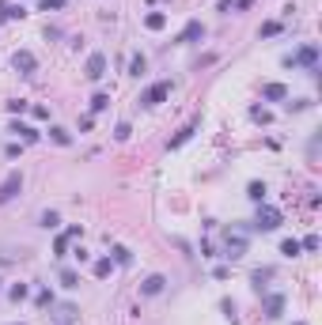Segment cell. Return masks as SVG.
<instances>
[{"label": "cell", "mask_w": 322, "mask_h": 325, "mask_svg": "<svg viewBox=\"0 0 322 325\" xmlns=\"http://www.w3.org/2000/svg\"><path fill=\"white\" fill-rule=\"evenodd\" d=\"M243 254H247V235H243V231H228V238H224V257L239 261Z\"/></svg>", "instance_id": "6da1fadb"}, {"label": "cell", "mask_w": 322, "mask_h": 325, "mask_svg": "<svg viewBox=\"0 0 322 325\" xmlns=\"http://www.w3.org/2000/svg\"><path fill=\"white\" fill-rule=\"evenodd\" d=\"M167 95H171V84H167V80H160V84H152L144 95H140V102H144V106H160Z\"/></svg>", "instance_id": "7a4b0ae2"}, {"label": "cell", "mask_w": 322, "mask_h": 325, "mask_svg": "<svg viewBox=\"0 0 322 325\" xmlns=\"http://www.w3.org/2000/svg\"><path fill=\"white\" fill-rule=\"evenodd\" d=\"M19 189H23V174L15 170V174H8V178L0 182V204H8V200H12L15 193H19Z\"/></svg>", "instance_id": "3957f363"}, {"label": "cell", "mask_w": 322, "mask_h": 325, "mask_svg": "<svg viewBox=\"0 0 322 325\" xmlns=\"http://www.w3.org/2000/svg\"><path fill=\"white\" fill-rule=\"evenodd\" d=\"M254 227H258V231H277V227H280V212H277V208H258Z\"/></svg>", "instance_id": "277c9868"}, {"label": "cell", "mask_w": 322, "mask_h": 325, "mask_svg": "<svg viewBox=\"0 0 322 325\" xmlns=\"http://www.w3.org/2000/svg\"><path fill=\"white\" fill-rule=\"evenodd\" d=\"M315 61H319V49H315V45H303L296 57H284L288 68H292V65H307V68H315Z\"/></svg>", "instance_id": "5b68a950"}, {"label": "cell", "mask_w": 322, "mask_h": 325, "mask_svg": "<svg viewBox=\"0 0 322 325\" xmlns=\"http://www.w3.org/2000/svg\"><path fill=\"white\" fill-rule=\"evenodd\" d=\"M76 318H80V310H76L72 303H61L57 310H53V325H76Z\"/></svg>", "instance_id": "8992f818"}, {"label": "cell", "mask_w": 322, "mask_h": 325, "mask_svg": "<svg viewBox=\"0 0 322 325\" xmlns=\"http://www.w3.org/2000/svg\"><path fill=\"white\" fill-rule=\"evenodd\" d=\"M106 76V57L103 53H91L88 57V80H103Z\"/></svg>", "instance_id": "52a82bcc"}, {"label": "cell", "mask_w": 322, "mask_h": 325, "mask_svg": "<svg viewBox=\"0 0 322 325\" xmlns=\"http://www.w3.org/2000/svg\"><path fill=\"white\" fill-rule=\"evenodd\" d=\"M197 38H205V27H201V23H197V19H193V23H186V27H182V34H178L175 42H197Z\"/></svg>", "instance_id": "ba28073f"}, {"label": "cell", "mask_w": 322, "mask_h": 325, "mask_svg": "<svg viewBox=\"0 0 322 325\" xmlns=\"http://www.w3.org/2000/svg\"><path fill=\"white\" fill-rule=\"evenodd\" d=\"M197 125H201L197 117H193V121H186V125H182V129L175 132V136H171V148H182V144H186V140L193 136V132H197Z\"/></svg>", "instance_id": "9c48e42d"}, {"label": "cell", "mask_w": 322, "mask_h": 325, "mask_svg": "<svg viewBox=\"0 0 322 325\" xmlns=\"http://www.w3.org/2000/svg\"><path fill=\"white\" fill-rule=\"evenodd\" d=\"M12 65H15V72H34V68H38L34 53H27V49H19V53L12 57Z\"/></svg>", "instance_id": "30bf717a"}, {"label": "cell", "mask_w": 322, "mask_h": 325, "mask_svg": "<svg viewBox=\"0 0 322 325\" xmlns=\"http://www.w3.org/2000/svg\"><path fill=\"white\" fill-rule=\"evenodd\" d=\"M163 287H167V276H160V272H156V276H148V280L140 283V295H160Z\"/></svg>", "instance_id": "8fae6325"}, {"label": "cell", "mask_w": 322, "mask_h": 325, "mask_svg": "<svg viewBox=\"0 0 322 325\" xmlns=\"http://www.w3.org/2000/svg\"><path fill=\"white\" fill-rule=\"evenodd\" d=\"M262 99H265V102H280V99H288V87H284V84H265V87H262Z\"/></svg>", "instance_id": "7c38bea8"}, {"label": "cell", "mask_w": 322, "mask_h": 325, "mask_svg": "<svg viewBox=\"0 0 322 325\" xmlns=\"http://www.w3.org/2000/svg\"><path fill=\"white\" fill-rule=\"evenodd\" d=\"M280 310H284V299L269 295V303H265V318H280Z\"/></svg>", "instance_id": "4fadbf2b"}, {"label": "cell", "mask_w": 322, "mask_h": 325, "mask_svg": "<svg viewBox=\"0 0 322 325\" xmlns=\"http://www.w3.org/2000/svg\"><path fill=\"white\" fill-rule=\"evenodd\" d=\"M163 23H167V15H163V12L144 15V27H148V30H163Z\"/></svg>", "instance_id": "5bb4252c"}, {"label": "cell", "mask_w": 322, "mask_h": 325, "mask_svg": "<svg viewBox=\"0 0 322 325\" xmlns=\"http://www.w3.org/2000/svg\"><path fill=\"white\" fill-rule=\"evenodd\" d=\"M12 132H19V136H23V140H27V144H34V140H38V132H34V129H30V125H19V121H15V125H12Z\"/></svg>", "instance_id": "9a60e30c"}, {"label": "cell", "mask_w": 322, "mask_h": 325, "mask_svg": "<svg viewBox=\"0 0 322 325\" xmlns=\"http://www.w3.org/2000/svg\"><path fill=\"white\" fill-rule=\"evenodd\" d=\"M110 269H114V261H110V257L95 261V276H99V280H103V276H110Z\"/></svg>", "instance_id": "2e32d148"}, {"label": "cell", "mask_w": 322, "mask_h": 325, "mask_svg": "<svg viewBox=\"0 0 322 325\" xmlns=\"http://www.w3.org/2000/svg\"><path fill=\"white\" fill-rule=\"evenodd\" d=\"M280 254H284V257H296V254H299V242H296V238H284V242H280Z\"/></svg>", "instance_id": "e0dca14e"}, {"label": "cell", "mask_w": 322, "mask_h": 325, "mask_svg": "<svg viewBox=\"0 0 322 325\" xmlns=\"http://www.w3.org/2000/svg\"><path fill=\"white\" fill-rule=\"evenodd\" d=\"M258 34H262V38H273V34H280V23H277V19H269V23H262Z\"/></svg>", "instance_id": "ac0fdd59"}, {"label": "cell", "mask_w": 322, "mask_h": 325, "mask_svg": "<svg viewBox=\"0 0 322 325\" xmlns=\"http://www.w3.org/2000/svg\"><path fill=\"white\" fill-rule=\"evenodd\" d=\"M247 193H250V200H258V204H262V200H265V185L262 182H250Z\"/></svg>", "instance_id": "d6986e66"}, {"label": "cell", "mask_w": 322, "mask_h": 325, "mask_svg": "<svg viewBox=\"0 0 322 325\" xmlns=\"http://www.w3.org/2000/svg\"><path fill=\"white\" fill-rule=\"evenodd\" d=\"M114 261H117V265H129V261H133V254L125 250V246H114Z\"/></svg>", "instance_id": "ffe728a7"}, {"label": "cell", "mask_w": 322, "mask_h": 325, "mask_svg": "<svg viewBox=\"0 0 322 325\" xmlns=\"http://www.w3.org/2000/svg\"><path fill=\"white\" fill-rule=\"evenodd\" d=\"M106 106H110V95H95V99H91V110L95 113H103Z\"/></svg>", "instance_id": "44dd1931"}, {"label": "cell", "mask_w": 322, "mask_h": 325, "mask_svg": "<svg viewBox=\"0 0 322 325\" xmlns=\"http://www.w3.org/2000/svg\"><path fill=\"white\" fill-rule=\"evenodd\" d=\"M61 283H65V287H76V283H80V276H76L72 269H61Z\"/></svg>", "instance_id": "7402d4cb"}, {"label": "cell", "mask_w": 322, "mask_h": 325, "mask_svg": "<svg viewBox=\"0 0 322 325\" xmlns=\"http://www.w3.org/2000/svg\"><path fill=\"white\" fill-rule=\"evenodd\" d=\"M140 72H144V57L137 53V57L129 61V76H140Z\"/></svg>", "instance_id": "603a6c76"}, {"label": "cell", "mask_w": 322, "mask_h": 325, "mask_svg": "<svg viewBox=\"0 0 322 325\" xmlns=\"http://www.w3.org/2000/svg\"><path fill=\"white\" fill-rule=\"evenodd\" d=\"M57 223H61L57 212H46V216H42V227H46V231H49V227H57Z\"/></svg>", "instance_id": "cb8c5ba5"}, {"label": "cell", "mask_w": 322, "mask_h": 325, "mask_svg": "<svg viewBox=\"0 0 322 325\" xmlns=\"http://www.w3.org/2000/svg\"><path fill=\"white\" fill-rule=\"evenodd\" d=\"M129 132H133V129H129V125H125V121H121V125H117V129H114V136H117V140H129Z\"/></svg>", "instance_id": "d4e9b609"}, {"label": "cell", "mask_w": 322, "mask_h": 325, "mask_svg": "<svg viewBox=\"0 0 322 325\" xmlns=\"http://www.w3.org/2000/svg\"><path fill=\"white\" fill-rule=\"evenodd\" d=\"M49 136H53L57 144H69V132H65V129H49Z\"/></svg>", "instance_id": "484cf974"}, {"label": "cell", "mask_w": 322, "mask_h": 325, "mask_svg": "<svg viewBox=\"0 0 322 325\" xmlns=\"http://www.w3.org/2000/svg\"><path fill=\"white\" fill-rule=\"evenodd\" d=\"M12 299H15V303H19V299H27V283H15V287H12Z\"/></svg>", "instance_id": "4316f807"}, {"label": "cell", "mask_w": 322, "mask_h": 325, "mask_svg": "<svg viewBox=\"0 0 322 325\" xmlns=\"http://www.w3.org/2000/svg\"><path fill=\"white\" fill-rule=\"evenodd\" d=\"M250 117H254V121H269V110H262V106H254V110H250Z\"/></svg>", "instance_id": "83f0119b"}, {"label": "cell", "mask_w": 322, "mask_h": 325, "mask_svg": "<svg viewBox=\"0 0 322 325\" xmlns=\"http://www.w3.org/2000/svg\"><path fill=\"white\" fill-rule=\"evenodd\" d=\"M53 250H57V257H65V250H69V235H61V238H57V246H53Z\"/></svg>", "instance_id": "f1b7e54d"}, {"label": "cell", "mask_w": 322, "mask_h": 325, "mask_svg": "<svg viewBox=\"0 0 322 325\" xmlns=\"http://www.w3.org/2000/svg\"><path fill=\"white\" fill-rule=\"evenodd\" d=\"M299 246H303V250H319V238H315V235H307V238L299 242Z\"/></svg>", "instance_id": "f546056e"}, {"label": "cell", "mask_w": 322, "mask_h": 325, "mask_svg": "<svg viewBox=\"0 0 322 325\" xmlns=\"http://www.w3.org/2000/svg\"><path fill=\"white\" fill-rule=\"evenodd\" d=\"M42 8L49 12V8H65V0H42Z\"/></svg>", "instance_id": "4dcf8cb0"}, {"label": "cell", "mask_w": 322, "mask_h": 325, "mask_svg": "<svg viewBox=\"0 0 322 325\" xmlns=\"http://www.w3.org/2000/svg\"><path fill=\"white\" fill-rule=\"evenodd\" d=\"M152 4H163V0H152Z\"/></svg>", "instance_id": "1f68e13d"}]
</instances>
